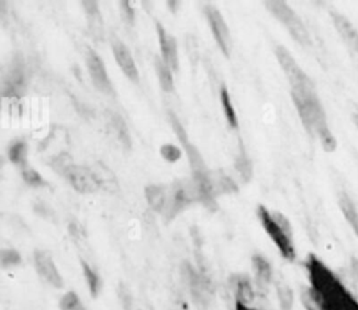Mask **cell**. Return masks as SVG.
<instances>
[{
	"label": "cell",
	"instance_id": "6da1fadb",
	"mask_svg": "<svg viewBox=\"0 0 358 310\" xmlns=\"http://www.w3.org/2000/svg\"><path fill=\"white\" fill-rule=\"evenodd\" d=\"M309 292L321 310H358V300L322 259L310 254L304 262Z\"/></svg>",
	"mask_w": 358,
	"mask_h": 310
},
{
	"label": "cell",
	"instance_id": "ffe728a7",
	"mask_svg": "<svg viewBox=\"0 0 358 310\" xmlns=\"http://www.w3.org/2000/svg\"><path fill=\"white\" fill-rule=\"evenodd\" d=\"M337 205L343 213L345 221L353 229L355 235L358 238V207L351 197L346 193H342L337 199Z\"/></svg>",
	"mask_w": 358,
	"mask_h": 310
},
{
	"label": "cell",
	"instance_id": "4316f807",
	"mask_svg": "<svg viewBox=\"0 0 358 310\" xmlns=\"http://www.w3.org/2000/svg\"><path fill=\"white\" fill-rule=\"evenodd\" d=\"M220 99H221V104H223V113L226 115V119L229 121V124L232 128H238V117H237L236 109H234V104H232L229 88H226V86H221Z\"/></svg>",
	"mask_w": 358,
	"mask_h": 310
},
{
	"label": "cell",
	"instance_id": "7a4b0ae2",
	"mask_svg": "<svg viewBox=\"0 0 358 310\" xmlns=\"http://www.w3.org/2000/svg\"><path fill=\"white\" fill-rule=\"evenodd\" d=\"M293 104L299 114L301 124L309 136L316 139L323 150L332 153L337 150V139L329 126L327 113L317 91L291 93Z\"/></svg>",
	"mask_w": 358,
	"mask_h": 310
},
{
	"label": "cell",
	"instance_id": "d4e9b609",
	"mask_svg": "<svg viewBox=\"0 0 358 310\" xmlns=\"http://www.w3.org/2000/svg\"><path fill=\"white\" fill-rule=\"evenodd\" d=\"M276 295H277L280 310L294 309L295 297H294V292L289 285L283 281H278L276 284Z\"/></svg>",
	"mask_w": 358,
	"mask_h": 310
},
{
	"label": "cell",
	"instance_id": "e0dca14e",
	"mask_svg": "<svg viewBox=\"0 0 358 310\" xmlns=\"http://www.w3.org/2000/svg\"><path fill=\"white\" fill-rule=\"evenodd\" d=\"M251 265L254 272V280L260 292H267L273 281V270L270 262L261 254H254L251 259Z\"/></svg>",
	"mask_w": 358,
	"mask_h": 310
},
{
	"label": "cell",
	"instance_id": "2e32d148",
	"mask_svg": "<svg viewBox=\"0 0 358 310\" xmlns=\"http://www.w3.org/2000/svg\"><path fill=\"white\" fill-rule=\"evenodd\" d=\"M157 33L161 43V56L163 61L172 68V71H177L179 68V56H177V39L166 32L161 22L156 21Z\"/></svg>",
	"mask_w": 358,
	"mask_h": 310
},
{
	"label": "cell",
	"instance_id": "8fae6325",
	"mask_svg": "<svg viewBox=\"0 0 358 310\" xmlns=\"http://www.w3.org/2000/svg\"><path fill=\"white\" fill-rule=\"evenodd\" d=\"M85 60L93 85L102 93H112V83L109 80V74L106 72L104 63L101 57L93 51V49H88L85 53Z\"/></svg>",
	"mask_w": 358,
	"mask_h": 310
},
{
	"label": "cell",
	"instance_id": "ac0fdd59",
	"mask_svg": "<svg viewBox=\"0 0 358 310\" xmlns=\"http://www.w3.org/2000/svg\"><path fill=\"white\" fill-rule=\"evenodd\" d=\"M25 88V69L23 62L20 58H15L14 67L11 68L9 75L6 78L5 95L17 96Z\"/></svg>",
	"mask_w": 358,
	"mask_h": 310
},
{
	"label": "cell",
	"instance_id": "30bf717a",
	"mask_svg": "<svg viewBox=\"0 0 358 310\" xmlns=\"http://www.w3.org/2000/svg\"><path fill=\"white\" fill-rule=\"evenodd\" d=\"M34 264L36 273L45 283L55 289H63V278L60 274L50 252L44 250H36L34 252Z\"/></svg>",
	"mask_w": 358,
	"mask_h": 310
},
{
	"label": "cell",
	"instance_id": "d6a6232c",
	"mask_svg": "<svg viewBox=\"0 0 358 310\" xmlns=\"http://www.w3.org/2000/svg\"><path fill=\"white\" fill-rule=\"evenodd\" d=\"M21 254L14 248H5L1 251V265L3 268H10L21 264Z\"/></svg>",
	"mask_w": 358,
	"mask_h": 310
},
{
	"label": "cell",
	"instance_id": "8d00e7d4",
	"mask_svg": "<svg viewBox=\"0 0 358 310\" xmlns=\"http://www.w3.org/2000/svg\"><path fill=\"white\" fill-rule=\"evenodd\" d=\"M301 302L304 308L306 310H321L317 307L316 302L312 298V296L309 292V289H305L301 294Z\"/></svg>",
	"mask_w": 358,
	"mask_h": 310
},
{
	"label": "cell",
	"instance_id": "60d3db41",
	"mask_svg": "<svg viewBox=\"0 0 358 310\" xmlns=\"http://www.w3.org/2000/svg\"><path fill=\"white\" fill-rule=\"evenodd\" d=\"M174 310H187L186 309V307H185V305H179V307H177V308H175V309Z\"/></svg>",
	"mask_w": 358,
	"mask_h": 310
},
{
	"label": "cell",
	"instance_id": "e575fe53",
	"mask_svg": "<svg viewBox=\"0 0 358 310\" xmlns=\"http://www.w3.org/2000/svg\"><path fill=\"white\" fill-rule=\"evenodd\" d=\"M161 154L166 160L174 163L181 158V150L177 145H164L161 147Z\"/></svg>",
	"mask_w": 358,
	"mask_h": 310
},
{
	"label": "cell",
	"instance_id": "1f68e13d",
	"mask_svg": "<svg viewBox=\"0 0 358 310\" xmlns=\"http://www.w3.org/2000/svg\"><path fill=\"white\" fill-rule=\"evenodd\" d=\"M22 177H23L25 182L28 183L30 186L39 187L45 184V181L41 176V174L38 171L34 170L28 164H25V165L22 166Z\"/></svg>",
	"mask_w": 358,
	"mask_h": 310
},
{
	"label": "cell",
	"instance_id": "9c48e42d",
	"mask_svg": "<svg viewBox=\"0 0 358 310\" xmlns=\"http://www.w3.org/2000/svg\"><path fill=\"white\" fill-rule=\"evenodd\" d=\"M169 114H170V121H172V128L175 130L179 140H180L182 145H183L185 150H186L188 160H190V164H191V167H192L193 178L208 175L210 171L207 169L205 163L203 160L202 155L198 152L197 148L188 140L186 131L182 128L181 123L177 119V115H174L172 113Z\"/></svg>",
	"mask_w": 358,
	"mask_h": 310
},
{
	"label": "cell",
	"instance_id": "ba28073f",
	"mask_svg": "<svg viewBox=\"0 0 358 310\" xmlns=\"http://www.w3.org/2000/svg\"><path fill=\"white\" fill-rule=\"evenodd\" d=\"M204 12L208 19L209 26L215 38V42L220 47V50L223 51V55L229 57L231 49H232V40H231L229 26L225 21L223 14L220 12L216 6L210 5V4L204 6Z\"/></svg>",
	"mask_w": 358,
	"mask_h": 310
},
{
	"label": "cell",
	"instance_id": "7c38bea8",
	"mask_svg": "<svg viewBox=\"0 0 358 310\" xmlns=\"http://www.w3.org/2000/svg\"><path fill=\"white\" fill-rule=\"evenodd\" d=\"M69 182L79 193H93L99 189V182L93 175L91 167L72 165L66 174Z\"/></svg>",
	"mask_w": 358,
	"mask_h": 310
},
{
	"label": "cell",
	"instance_id": "836d02e7",
	"mask_svg": "<svg viewBox=\"0 0 358 310\" xmlns=\"http://www.w3.org/2000/svg\"><path fill=\"white\" fill-rule=\"evenodd\" d=\"M72 165L73 163L71 156L68 154H65V153L56 156L52 163V167L58 171V172H60V174H63L65 176H66L67 171L69 170V167Z\"/></svg>",
	"mask_w": 358,
	"mask_h": 310
},
{
	"label": "cell",
	"instance_id": "3957f363",
	"mask_svg": "<svg viewBox=\"0 0 358 310\" xmlns=\"http://www.w3.org/2000/svg\"><path fill=\"white\" fill-rule=\"evenodd\" d=\"M258 217L266 234L278 248L283 259L294 262L296 259L295 243L289 219L280 212H272L264 206L258 207Z\"/></svg>",
	"mask_w": 358,
	"mask_h": 310
},
{
	"label": "cell",
	"instance_id": "52a82bcc",
	"mask_svg": "<svg viewBox=\"0 0 358 310\" xmlns=\"http://www.w3.org/2000/svg\"><path fill=\"white\" fill-rule=\"evenodd\" d=\"M182 279L190 291L193 305L198 309L207 310L214 298L213 285L205 275L201 274L190 263L182 264Z\"/></svg>",
	"mask_w": 358,
	"mask_h": 310
},
{
	"label": "cell",
	"instance_id": "5b68a950",
	"mask_svg": "<svg viewBox=\"0 0 358 310\" xmlns=\"http://www.w3.org/2000/svg\"><path fill=\"white\" fill-rule=\"evenodd\" d=\"M275 55L282 72L284 73L289 83L291 93L317 91L316 85L312 82L310 75L302 69L295 57L284 45H277L275 47Z\"/></svg>",
	"mask_w": 358,
	"mask_h": 310
},
{
	"label": "cell",
	"instance_id": "4fadbf2b",
	"mask_svg": "<svg viewBox=\"0 0 358 310\" xmlns=\"http://www.w3.org/2000/svg\"><path fill=\"white\" fill-rule=\"evenodd\" d=\"M331 17L337 34L342 36L343 42L348 47L358 55V29L356 26L339 11H332Z\"/></svg>",
	"mask_w": 358,
	"mask_h": 310
},
{
	"label": "cell",
	"instance_id": "f546056e",
	"mask_svg": "<svg viewBox=\"0 0 358 310\" xmlns=\"http://www.w3.org/2000/svg\"><path fill=\"white\" fill-rule=\"evenodd\" d=\"M27 145L25 141H16L9 148V158L12 163L23 166L26 163Z\"/></svg>",
	"mask_w": 358,
	"mask_h": 310
},
{
	"label": "cell",
	"instance_id": "74e56055",
	"mask_svg": "<svg viewBox=\"0 0 358 310\" xmlns=\"http://www.w3.org/2000/svg\"><path fill=\"white\" fill-rule=\"evenodd\" d=\"M120 5L123 8V11H124L125 15H126V19H128L129 21H133V19H134V9L130 5L129 1H122Z\"/></svg>",
	"mask_w": 358,
	"mask_h": 310
},
{
	"label": "cell",
	"instance_id": "d590c367",
	"mask_svg": "<svg viewBox=\"0 0 358 310\" xmlns=\"http://www.w3.org/2000/svg\"><path fill=\"white\" fill-rule=\"evenodd\" d=\"M118 297H120L123 310H131V305H133L131 294L125 285L120 284V286H118Z\"/></svg>",
	"mask_w": 358,
	"mask_h": 310
},
{
	"label": "cell",
	"instance_id": "44dd1931",
	"mask_svg": "<svg viewBox=\"0 0 358 310\" xmlns=\"http://www.w3.org/2000/svg\"><path fill=\"white\" fill-rule=\"evenodd\" d=\"M210 180H212V186H213L215 197H218L220 194H227V193H234V191H238L237 184L234 183V180L227 176L226 174H223V171L212 172Z\"/></svg>",
	"mask_w": 358,
	"mask_h": 310
},
{
	"label": "cell",
	"instance_id": "f1b7e54d",
	"mask_svg": "<svg viewBox=\"0 0 358 310\" xmlns=\"http://www.w3.org/2000/svg\"><path fill=\"white\" fill-rule=\"evenodd\" d=\"M58 308L60 310H87L83 302L74 291H68L60 298Z\"/></svg>",
	"mask_w": 358,
	"mask_h": 310
},
{
	"label": "cell",
	"instance_id": "4dcf8cb0",
	"mask_svg": "<svg viewBox=\"0 0 358 310\" xmlns=\"http://www.w3.org/2000/svg\"><path fill=\"white\" fill-rule=\"evenodd\" d=\"M236 170L238 171L244 181H249L251 174H253V166L250 163L248 155L245 153L243 147L240 148V154L236 159Z\"/></svg>",
	"mask_w": 358,
	"mask_h": 310
},
{
	"label": "cell",
	"instance_id": "7402d4cb",
	"mask_svg": "<svg viewBox=\"0 0 358 310\" xmlns=\"http://www.w3.org/2000/svg\"><path fill=\"white\" fill-rule=\"evenodd\" d=\"M146 199L150 207L157 212L163 213L166 200V186L161 184H150L146 187Z\"/></svg>",
	"mask_w": 358,
	"mask_h": 310
},
{
	"label": "cell",
	"instance_id": "603a6c76",
	"mask_svg": "<svg viewBox=\"0 0 358 310\" xmlns=\"http://www.w3.org/2000/svg\"><path fill=\"white\" fill-rule=\"evenodd\" d=\"M91 170H93L96 180L99 182L100 187H102L104 189L109 191H118V182L115 180L113 172L109 170L107 166L104 165L102 163H98V164L93 165Z\"/></svg>",
	"mask_w": 358,
	"mask_h": 310
},
{
	"label": "cell",
	"instance_id": "5bb4252c",
	"mask_svg": "<svg viewBox=\"0 0 358 310\" xmlns=\"http://www.w3.org/2000/svg\"><path fill=\"white\" fill-rule=\"evenodd\" d=\"M111 44H112V50H113V55H115L118 66L122 68V71L124 72L126 77L131 79L133 82H137L139 71H137L134 57L131 55L129 47H126L124 43L120 40L118 38H113Z\"/></svg>",
	"mask_w": 358,
	"mask_h": 310
},
{
	"label": "cell",
	"instance_id": "484cf974",
	"mask_svg": "<svg viewBox=\"0 0 358 310\" xmlns=\"http://www.w3.org/2000/svg\"><path fill=\"white\" fill-rule=\"evenodd\" d=\"M155 67H156L158 79H159V83H161L163 90L172 91L174 79H172V68L169 67L159 57H156V60H155Z\"/></svg>",
	"mask_w": 358,
	"mask_h": 310
},
{
	"label": "cell",
	"instance_id": "8992f818",
	"mask_svg": "<svg viewBox=\"0 0 358 310\" xmlns=\"http://www.w3.org/2000/svg\"><path fill=\"white\" fill-rule=\"evenodd\" d=\"M193 202H199L197 187L193 180L174 182L170 186H166V206L163 216L166 221H170Z\"/></svg>",
	"mask_w": 358,
	"mask_h": 310
},
{
	"label": "cell",
	"instance_id": "83f0119b",
	"mask_svg": "<svg viewBox=\"0 0 358 310\" xmlns=\"http://www.w3.org/2000/svg\"><path fill=\"white\" fill-rule=\"evenodd\" d=\"M111 123L115 128V132L120 137V141L126 148H130L131 140H130V132L128 126L125 124L124 120L120 117V114H111Z\"/></svg>",
	"mask_w": 358,
	"mask_h": 310
},
{
	"label": "cell",
	"instance_id": "f35d334b",
	"mask_svg": "<svg viewBox=\"0 0 358 310\" xmlns=\"http://www.w3.org/2000/svg\"><path fill=\"white\" fill-rule=\"evenodd\" d=\"M234 310H259L254 307H248V305H240V303H234Z\"/></svg>",
	"mask_w": 358,
	"mask_h": 310
},
{
	"label": "cell",
	"instance_id": "277c9868",
	"mask_svg": "<svg viewBox=\"0 0 358 310\" xmlns=\"http://www.w3.org/2000/svg\"><path fill=\"white\" fill-rule=\"evenodd\" d=\"M265 5L271 14L286 27L288 33L299 45L304 47L311 45V34L307 29L306 25L288 3L283 0H270L266 1Z\"/></svg>",
	"mask_w": 358,
	"mask_h": 310
},
{
	"label": "cell",
	"instance_id": "ab89813d",
	"mask_svg": "<svg viewBox=\"0 0 358 310\" xmlns=\"http://www.w3.org/2000/svg\"><path fill=\"white\" fill-rule=\"evenodd\" d=\"M353 123H355V125L357 126L358 129V112H356V113L353 114Z\"/></svg>",
	"mask_w": 358,
	"mask_h": 310
},
{
	"label": "cell",
	"instance_id": "cb8c5ba5",
	"mask_svg": "<svg viewBox=\"0 0 358 310\" xmlns=\"http://www.w3.org/2000/svg\"><path fill=\"white\" fill-rule=\"evenodd\" d=\"M80 265L83 269L84 278H85V283L88 285L90 295L93 298H98L102 291V280L84 259H80Z\"/></svg>",
	"mask_w": 358,
	"mask_h": 310
},
{
	"label": "cell",
	"instance_id": "d6986e66",
	"mask_svg": "<svg viewBox=\"0 0 358 310\" xmlns=\"http://www.w3.org/2000/svg\"><path fill=\"white\" fill-rule=\"evenodd\" d=\"M83 6L85 12H87V17H88V26L90 33L96 39L102 38V36H104V22H102V16L100 12L99 3L93 1V0H88V1H83Z\"/></svg>",
	"mask_w": 358,
	"mask_h": 310
},
{
	"label": "cell",
	"instance_id": "9a60e30c",
	"mask_svg": "<svg viewBox=\"0 0 358 310\" xmlns=\"http://www.w3.org/2000/svg\"><path fill=\"white\" fill-rule=\"evenodd\" d=\"M230 284L234 292L236 303L253 307L251 305L254 303L256 294H255L254 284L248 275H234L230 279Z\"/></svg>",
	"mask_w": 358,
	"mask_h": 310
}]
</instances>
